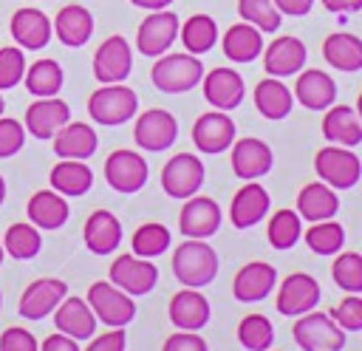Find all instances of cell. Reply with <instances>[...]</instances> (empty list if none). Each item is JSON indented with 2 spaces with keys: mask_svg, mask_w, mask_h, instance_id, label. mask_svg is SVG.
Returning <instances> with one entry per match:
<instances>
[{
  "mask_svg": "<svg viewBox=\"0 0 362 351\" xmlns=\"http://www.w3.org/2000/svg\"><path fill=\"white\" fill-rule=\"evenodd\" d=\"M173 275L181 286L187 289H201L209 286L218 275V252L198 238H187L173 249Z\"/></svg>",
  "mask_w": 362,
  "mask_h": 351,
  "instance_id": "obj_1",
  "label": "cell"
},
{
  "mask_svg": "<svg viewBox=\"0 0 362 351\" xmlns=\"http://www.w3.org/2000/svg\"><path fill=\"white\" fill-rule=\"evenodd\" d=\"M150 79L161 93H187L204 79V62L189 51L161 54L150 68Z\"/></svg>",
  "mask_w": 362,
  "mask_h": 351,
  "instance_id": "obj_2",
  "label": "cell"
},
{
  "mask_svg": "<svg viewBox=\"0 0 362 351\" xmlns=\"http://www.w3.org/2000/svg\"><path fill=\"white\" fill-rule=\"evenodd\" d=\"M139 110V96L133 88L113 82V85H102L90 93L88 99V113L96 125L102 127H116L124 125L127 119H133Z\"/></svg>",
  "mask_w": 362,
  "mask_h": 351,
  "instance_id": "obj_3",
  "label": "cell"
},
{
  "mask_svg": "<svg viewBox=\"0 0 362 351\" xmlns=\"http://www.w3.org/2000/svg\"><path fill=\"white\" fill-rule=\"evenodd\" d=\"M294 343L303 348V351H342L345 348V331L334 323L331 314L325 311H305L297 317L294 328Z\"/></svg>",
  "mask_w": 362,
  "mask_h": 351,
  "instance_id": "obj_4",
  "label": "cell"
},
{
  "mask_svg": "<svg viewBox=\"0 0 362 351\" xmlns=\"http://www.w3.org/2000/svg\"><path fill=\"white\" fill-rule=\"evenodd\" d=\"M314 173L334 190H351L362 178V161L351 147L328 144L314 156Z\"/></svg>",
  "mask_w": 362,
  "mask_h": 351,
  "instance_id": "obj_5",
  "label": "cell"
},
{
  "mask_svg": "<svg viewBox=\"0 0 362 351\" xmlns=\"http://www.w3.org/2000/svg\"><path fill=\"white\" fill-rule=\"evenodd\" d=\"M88 306L93 309L96 320L110 326V328H124L133 317H136V303L130 294H124L119 286H113L110 280H96L88 289Z\"/></svg>",
  "mask_w": 362,
  "mask_h": 351,
  "instance_id": "obj_6",
  "label": "cell"
},
{
  "mask_svg": "<svg viewBox=\"0 0 362 351\" xmlns=\"http://www.w3.org/2000/svg\"><path fill=\"white\" fill-rule=\"evenodd\" d=\"M178 28H181L178 14L170 8H158L141 20V25L136 31V48L144 57H161L178 40Z\"/></svg>",
  "mask_w": 362,
  "mask_h": 351,
  "instance_id": "obj_7",
  "label": "cell"
},
{
  "mask_svg": "<svg viewBox=\"0 0 362 351\" xmlns=\"http://www.w3.org/2000/svg\"><path fill=\"white\" fill-rule=\"evenodd\" d=\"M147 161L141 153L136 150H113L105 159V181L110 190L122 192V195H133L147 184Z\"/></svg>",
  "mask_w": 362,
  "mask_h": 351,
  "instance_id": "obj_8",
  "label": "cell"
},
{
  "mask_svg": "<svg viewBox=\"0 0 362 351\" xmlns=\"http://www.w3.org/2000/svg\"><path fill=\"white\" fill-rule=\"evenodd\" d=\"M107 280L113 286H119L124 294L130 297H141V294H150L158 283V269L156 263H150L147 258H139V255H119L113 263H110V272H107Z\"/></svg>",
  "mask_w": 362,
  "mask_h": 351,
  "instance_id": "obj_9",
  "label": "cell"
},
{
  "mask_svg": "<svg viewBox=\"0 0 362 351\" xmlns=\"http://www.w3.org/2000/svg\"><path fill=\"white\" fill-rule=\"evenodd\" d=\"M204 184V161L192 153H175L161 167V190L170 198H189Z\"/></svg>",
  "mask_w": 362,
  "mask_h": 351,
  "instance_id": "obj_10",
  "label": "cell"
},
{
  "mask_svg": "<svg viewBox=\"0 0 362 351\" xmlns=\"http://www.w3.org/2000/svg\"><path fill=\"white\" fill-rule=\"evenodd\" d=\"M221 207L209 195H189L184 198V207L178 212V229L184 238H198L206 241L221 229Z\"/></svg>",
  "mask_w": 362,
  "mask_h": 351,
  "instance_id": "obj_11",
  "label": "cell"
},
{
  "mask_svg": "<svg viewBox=\"0 0 362 351\" xmlns=\"http://www.w3.org/2000/svg\"><path fill=\"white\" fill-rule=\"evenodd\" d=\"M320 297H322V289L311 275L291 272L277 286V311L283 317H300V314L317 309Z\"/></svg>",
  "mask_w": 362,
  "mask_h": 351,
  "instance_id": "obj_12",
  "label": "cell"
},
{
  "mask_svg": "<svg viewBox=\"0 0 362 351\" xmlns=\"http://www.w3.org/2000/svg\"><path fill=\"white\" fill-rule=\"evenodd\" d=\"M65 294H68L65 280H59V277H37L23 289L17 311L25 320H45L65 300Z\"/></svg>",
  "mask_w": 362,
  "mask_h": 351,
  "instance_id": "obj_13",
  "label": "cell"
},
{
  "mask_svg": "<svg viewBox=\"0 0 362 351\" xmlns=\"http://www.w3.org/2000/svg\"><path fill=\"white\" fill-rule=\"evenodd\" d=\"M133 139L141 150H150V153H161L167 150L175 139H178V122L170 110L164 108H150L144 110L139 119H136V127H133Z\"/></svg>",
  "mask_w": 362,
  "mask_h": 351,
  "instance_id": "obj_14",
  "label": "cell"
},
{
  "mask_svg": "<svg viewBox=\"0 0 362 351\" xmlns=\"http://www.w3.org/2000/svg\"><path fill=\"white\" fill-rule=\"evenodd\" d=\"M130 68H133V51L127 40L122 34L102 40V45L93 54V76L102 85H113V82H124Z\"/></svg>",
  "mask_w": 362,
  "mask_h": 351,
  "instance_id": "obj_15",
  "label": "cell"
},
{
  "mask_svg": "<svg viewBox=\"0 0 362 351\" xmlns=\"http://www.w3.org/2000/svg\"><path fill=\"white\" fill-rule=\"evenodd\" d=\"M305 54H308L305 42L300 37H291V34L274 37L269 45H263V71L269 76H277V79L294 76L303 71Z\"/></svg>",
  "mask_w": 362,
  "mask_h": 351,
  "instance_id": "obj_16",
  "label": "cell"
},
{
  "mask_svg": "<svg viewBox=\"0 0 362 351\" xmlns=\"http://www.w3.org/2000/svg\"><path fill=\"white\" fill-rule=\"evenodd\" d=\"M71 122V105L59 96H40L25 108V133L34 139H54L62 125Z\"/></svg>",
  "mask_w": 362,
  "mask_h": 351,
  "instance_id": "obj_17",
  "label": "cell"
},
{
  "mask_svg": "<svg viewBox=\"0 0 362 351\" xmlns=\"http://www.w3.org/2000/svg\"><path fill=\"white\" fill-rule=\"evenodd\" d=\"M192 142L201 153H223L235 142V122L226 110H206L192 125Z\"/></svg>",
  "mask_w": 362,
  "mask_h": 351,
  "instance_id": "obj_18",
  "label": "cell"
},
{
  "mask_svg": "<svg viewBox=\"0 0 362 351\" xmlns=\"http://www.w3.org/2000/svg\"><path fill=\"white\" fill-rule=\"evenodd\" d=\"M277 286V269L266 260H249L238 269L232 280V294L238 303H260L263 297L272 294Z\"/></svg>",
  "mask_w": 362,
  "mask_h": 351,
  "instance_id": "obj_19",
  "label": "cell"
},
{
  "mask_svg": "<svg viewBox=\"0 0 362 351\" xmlns=\"http://www.w3.org/2000/svg\"><path fill=\"white\" fill-rule=\"evenodd\" d=\"M232 170L238 178L243 181H255V178H263L272 164H274V153L266 142L255 139V136H246V139H238L232 142Z\"/></svg>",
  "mask_w": 362,
  "mask_h": 351,
  "instance_id": "obj_20",
  "label": "cell"
},
{
  "mask_svg": "<svg viewBox=\"0 0 362 351\" xmlns=\"http://www.w3.org/2000/svg\"><path fill=\"white\" fill-rule=\"evenodd\" d=\"M170 323L178 328V331H201L206 323H209V300L204 297L201 289H178L173 297H170Z\"/></svg>",
  "mask_w": 362,
  "mask_h": 351,
  "instance_id": "obj_21",
  "label": "cell"
},
{
  "mask_svg": "<svg viewBox=\"0 0 362 351\" xmlns=\"http://www.w3.org/2000/svg\"><path fill=\"white\" fill-rule=\"evenodd\" d=\"M51 34H54V23L48 20L45 11H40L34 6H23L11 14V37L20 48L40 51L51 42Z\"/></svg>",
  "mask_w": 362,
  "mask_h": 351,
  "instance_id": "obj_22",
  "label": "cell"
},
{
  "mask_svg": "<svg viewBox=\"0 0 362 351\" xmlns=\"http://www.w3.org/2000/svg\"><path fill=\"white\" fill-rule=\"evenodd\" d=\"M201 88H204V99L215 110H235L246 93L243 76L232 68H212L209 74H204Z\"/></svg>",
  "mask_w": 362,
  "mask_h": 351,
  "instance_id": "obj_23",
  "label": "cell"
},
{
  "mask_svg": "<svg viewBox=\"0 0 362 351\" xmlns=\"http://www.w3.org/2000/svg\"><path fill=\"white\" fill-rule=\"evenodd\" d=\"M269 207H272L269 192L257 181H246L229 204V221L235 229H249V226L260 224V218H266Z\"/></svg>",
  "mask_w": 362,
  "mask_h": 351,
  "instance_id": "obj_24",
  "label": "cell"
},
{
  "mask_svg": "<svg viewBox=\"0 0 362 351\" xmlns=\"http://www.w3.org/2000/svg\"><path fill=\"white\" fill-rule=\"evenodd\" d=\"M82 241L93 255H110L122 243V224L110 209H93L82 226Z\"/></svg>",
  "mask_w": 362,
  "mask_h": 351,
  "instance_id": "obj_25",
  "label": "cell"
},
{
  "mask_svg": "<svg viewBox=\"0 0 362 351\" xmlns=\"http://www.w3.org/2000/svg\"><path fill=\"white\" fill-rule=\"evenodd\" d=\"M96 314L82 297H68L54 309V326L57 331L74 337V340H90L96 334Z\"/></svg>",
  "mask_w": 362,
  "mask_h": 351,
  "instance_id": "obj_26",
  "label": "cell"
},
{
  "mask_svg": "<svg viewBox=\"0 0 362 351\" xmlns=\"http://www.w3.org/2000/svg\"><path fill=\"white\" fill-rule=\"evenodd\" d=\"M294 99L308 110H325L337 99V82L320 68L300 71L294 82Z\"/></svg>",
  "mask_w": 362,
  "mask_h": 351,
  "instance_id": "obj_27",
  "label": "cell"
},
{
  "mask_svg": "<svg viewBox=\"0 0 362 351\" xmlns=\"http://www.w3.org/2000/svg\"><path fill=\"white\" fill-rule=\"evenodd\" d=\"M322 136L331 144H342V147L362 144V122H359L356 110L351 105H331V108H325Z\"/></svg>",
  "mask_w": 362,
  "mask_h": 351,
  "instance_id": "obj_28",
  "label": "cell"
},
{
  "mask_svg": "<svg viewBox=\"0 0 362 351\" xmlns=\"http://www.w3.org/2000/svg\"><path fill=\"white\" fill-rule=\"evenodd\" d=\"M54 34L68 48H82L93 34V14L85 6H62L54 20Z\"/></svg>",
  "mask_w": 362,
  "mask_h": 351,
  "instance_id": "obj_29",
  "label": "cell"
},
{
  "mask_svg": "<svg viewBox=\"0 0 362 351\" xmlns=\"http://www.w3.org/2000/svg\"><path fill=\"white\" fill-rule=\"evenodd\" d=\"M96 144H99V136L85 122H68L54 136V153L59 159H79V161H85V159H90L96 153Z\"/></svg>",
  "mask_w": 362,
  "mask_h": 351,
  "instance_id": "obj_30",
  "label": "cell"
},
{
  "mask_svg": "<svg viewBox=\"0 0 362 351\" xmlns=\"http://www.w3.org/2000/svg\"><path fill=\"white\" fill-rule=\"evenodd\" d=\"M339 209V195L325 181H311L297 192V215L305 221H328Z\"/></svg>",
  "mask_w": 362,
  "mask_h": 351,
  "instance_id": "obj_31",
  "label": "cell"
},
{
  "mask_svg": "<svg viewBox=\"0 0 362 351\" xmlns=\"http://www.w3.org/2000/svg\"><path fill=\"white\" fill-rule=\"evenodd\" d=\"M25 215L37 229H59L65 226L71 209H68L65 195H59L57 190H40L28 198Z\"/></svg>",
  "mask_w": 362,
  "mask_h": 351,
  "instance_id": "obj_32",
  "label": "cell"
},
{
  "mask_svg": "<svg viewBox=\"0 0 362 351\" xmlns=\"http://www.w3.org/2000/svg\"><path fill=\"white\" fill-rule=\"evenodd\" d=\"M255 108L263 119H272V122H280L291 113L294 108V93L286 88L283 79L277 76H266L255 85Z\"/></svg>",
  "mask_w": 362,
  "mask_h": 351,
  "instance_id": "obj_33",
  "label": "cell"
},
{
  "mask_svg": "<svg viewBox=\"0 0 362 351\" xmlns=\"http://www.w3.org/2000/svg\"><path fill=\"white\" fill-rule=\"evenodd\" d=\"M322 59L345 74L362 71V37L348 34V31H334L322 42Z\"/></svg>",
  "mask_w": 362,
  "mask_h": 351,
  "instance_id": "obj_34",
  "label": "cell"
},
{
  "mask_svg": "<svg viewBox=\"0 0 362 351\" xmlns=\"http://www.w3.org/2000/svg\"><path fill=\"white\" fill-rule=\"evenodd\" d=\"M48 181L59 195H85L93 187V170L79 159H62L51 167Z\"/></svg>",
  "mask_w": 362,
  "mask_h": 351,
  "instance_id": "obj_35",
  "label": "cell"
},
{
  "mask_svg": "<svg viewBox=\"0 0 362 351\" xmlns=\"http://www.w3.org/2000/svg\"><path fill=\"white\" fill-rule=\"evenodd\" d=\"M221 48L232 62H255L263 51V37L249 23H235L221 37Z\"/></svg>",
  "mask_w": 362,
  "mask_h": 351,
  "instance_id": "obj_36",
  "label": "cell"
},
{
  "mask_svg": "<svg viewBox=\"0 0 362 351\" xmlns=\"http://www.w3.org/2000/svg\"><path fill=\"white\" fill-rule=\"evenodd\" d=\"M25 88L31 96H57L62 82H65V74H62V65L57 59H37L25 68V76H23Z\"/></svg>",
  "mask_w": 362,
  "mask_h": 351,
  "instance_id": "obj_37",
  "label": "cell"
},
{
  "mask_svg": "<svg viewBox=\"0 0 362 351\" xmlns=\"http://www.w3.org/2000/svg\"><path fill=\"white\" fill-rule=\"evenodd\" d=\"M3 249L8 258L14 260H31L40 255L42 249V235L40 229L31 224V221H20V224H11L3 235Z\"/></svg>",
  "mask_w": 362,
  "mask_h": 351,
  "instance_id": "obj_38",
  "label": "cell"
},
{
  "mask_svg": "<svg viewBox=\"0 0 362 351\" xmlns=\"http://www.w3.org/2000/svg\"><path fill=\"white\" fill-rule=\"evenodd\" d=\"M178 37H181L184 48L198 57V54H206V51L215 48V42H218V25H215V20L209 14H192L178 28Z\"/></svg>",
  "mask_w": 362,
  "mask_h": 351,
  "instance_id": "obj_39",
  "label": "cell"
},
{
  "mask_svg": "<svg viewBox=\"0 0 362 351\" xmlns=\"http://www.w3.org/2000/svg\"><path fill=\"white\" fill-rule=\"evenodd\" d=\"M300 238H303V218L297 215V209H277L269 218V224H266V241L272 243V249H277V252L291 249Z\"/></svg>",
  "mask_w": 362,
  "mask_h": 351,
  "instance_id": "obj_40",
  "label": "cell"
},
{
  "mask_svg": "<svg viewBox=\"0 0 362 351\" xmlns=\"http://www.w3.org/2000/svg\"><path fill=\"white\" fill-rule=\"evenodd\" d=\"M170 241H173V238H170V229H167L164 224L147 221V224H141V226L133 232L130 246H133V255L153 260V258H158V255H164V252L170 249Z\"/></svg>",
  "mask_w": 362,
  "mask_h": 351,
  "instance_id": "obj_41",
  "label": "cell"
},
{
  "mask_svg": "<svg viewBox=\"0 0 362 351\" xmlns=\"http://www.w3.org/2000/svg\"><path fill=\"white\" fill-rule=\"evenodd\" d=\"M238 343L246 348V351H269L272 343H274V326L266 314H246L240 323H238Z\"/></svg>",
  "mask_w": 362,
  "mask_h": 351,
  "instance_id": "obj_42",
  "label": "cell"
},
{
  "mask_svg": "<svg viewBox=\"0 0 362 351\" xmlns=\"http://www.w3.org/2000/svg\"><path fill=\"white\" fill-rule=\"evenodd\" d=\"M345 243V229L342 224L337 221H314L308 229H305V246L314 252V255H337Z\"/></svg>",
  "mask_w": 362,
  "mask_h": 351,
  "instance_id": "obj_43",
  "label": "cell"
},
{
  "mask_svg": "<svg viewBox=\"0 0 362 351\" xmlns=\"http://www.w3.org/2000/svg\"><path fill=\"white\" fill-rule=\"evenodd\" d=\"M334 283L348 294H362V255L359 252H342L331 263Z\"/></svg>",
  "mask_w": 362,
  "mask_h": 351,
  "instance_id": "obj_44",
  "label": "cell"
},
{
  "mask_svg": "<svg viewBox=\"0 0 362 351\" xmlns=\"http://www.w3.org/2000/svg\"><path fill=\"white\" fill-rule=\"evenodd\" d=\"M238 11H240L243 23L255 25L260 34L280 28V17L283 14L277 11L274 0H238Z\"/></svg>",
  "mask_w": 362,
  "mask_h": 351,
  "instance_id": "obj_45",
  "label": "cell"
},
{
  "mask_svg": "<svg viewBox=\"0 0 362 351\" xmlns=\"http://www.w3.org/2000/svg\"><path fill=\"white\" fill-rule=\"evenodd\" d=\"M25 76V57L20 45H8L0 48V91L14 88L17 82H23Z\"/></svg>",
  "mask_w": 362,
  "mask_h": 351,
  "instance_id": "obj_46",
  "label": "cell"
},
{
  "mask_svg": "<svg viewBox=\"0 0 362 351\" xmlns=\"http://www.w3.org/2000/svg\"><path fill=\"white\" fill-rule=\"evenodd\" d=\"M334 323L348 334V331H362V297L359 294H345L331 311Z\"/></svg>",
  "mask_w": 362,
  "mask_h": 351,
  "instance_id": "obj_47",
  "label": "cell"
},
{
  "mask_svg": "<svg viewBox=\"0 0 362 351\" xmlns=\"http://www.w3.org/2000/svg\"><path fill=\"white\" fill-rule=\"evenodd\" d=\"M23 144H25V125H20L17 119L0 116V159L17 156Z\"/></svg>",
  "mask_w": 362,
  "mask_h": 351,
  "instance_id": "obj_48",
  "label": "cell"
},
{
  "mask_svg": "<svg viewBox=\"0 0 362 351\" xmlns=\"http://www.w3.org/2000/svg\"><path fill=\"white\" fill-rule=\"evenodd\" d=\"M0 351H40V343L34 340L31 331L11 326L0 334Z\"/></svg>",
  "mask_w": 362,
  "mask_h": 351,
  "instance_id": "obj_49",
  "label": "cell"
},
{
  "mask_svg": "<svg viewBox=\"0 0 362 351\" xmlns=\"http://www.w3.org/2000/svg\"><path fill=\"white\" fill-rule=\"evenodd\" d=\"M161 351H209V345L198 331H175L164 340Z\"/></svg>",
  "mask_w": 362,
  "mask_h": 351,
  "instance_id": "obj_50",
  "label": "cell"
},
{
  "mask_svg": "<svg viewBox=\"0 0 362 351\" xmlns=\"http://www.w3.org/2000/svg\"><path fill=\"white\" fill-rule=\"evenodd\" d=\"M127 348V334L124 328H110L99 337H90L85 351H124Z\"/></svg>",
  "mask_w": 362,
  "mask_h": 351,
  "instance_id": "obj_51",
  "label": "cell"
},
{
  "mask_svg": "<svg viewBox=\"0 0 362 351\" xmlns=\"http://www.w3.org/2000/svg\"><path fill=\"white\" fill-rule=\"evenodd\" d=\"M40 351H79V340L57 331V334H48L42 343H40Z\"/></svg>",
  "mask_w": 362,
  "mask_h": 351,
  "instance_id": "obj_52",
  "label": "cell"
},
{
  "mask_svg": "<svg viewBox=\"0 0 362 351\" xmlns=\"http://www.w3.org/2000/svg\"><path fill=\"white\" fill-rule=\"evenodd\" d=\"M274 6H277V11H280V14L303 17V14H308V11H311L314 0H274Z\"/></svg>",
  "mask_w": 362,
  "mask_h": 351,
  "instance_id": "obj_53",
  "label": "cell"
},
{
  "mask_svg": "<svg viewBox=\"0 0 362 351\" xmlns=\"http://www.w3.org/2000/svg\"><path fill=\"white\" fill-rule=\"evenodd\" d=\"M322 6L334 14H354L362 11V0H322Z\"/></svg>",
  "mask_w": 362,
  "mask_h": 351,
  "instance_id": "obj_54",
  "label": "cell"
},
{
  "mask_svg": "<svg viewBox=\"0 0 362 351\" xmlns=\"http://www.w3.org/2000/svg\"><path fill=\"white\" fill-rule=\"evenodd\" d=\"M130 3L139 8H147V11H158V8H167L173 0H130Z\"/></svg>",
  "mask_w": 362,
  "mask_h": 351,
  "instance_id": "obj_55",
  "label": "cell"
},
{
  "mask_svg": "<svg viewBox=\"0 0 362 351\" xmlns=\"http://www.w3.org/2000/svg\"><path fill=\"white\" fill-rule=\"evenodd\" d=\"M3 201H6V178L0 176V207H3Z\"/></svg>",
  "mask_w": 362,
  "mask_h": 351,
  "instance_id": "obj_56",
  "label": "cell"
},
{
  "mask_svg": "<svg viewBox=\"0 0 362 351\" xmlns=\"http://www.w3.org/2000/svg\"><path fill=\"white\" fill-rule=\"evenodd\" d=\"M354 110H356V116H359V122H362V93L356 96V108H354Z\"/></svg>",
  "mask_w": 362,
  "mask_h": 351,
  "instance_id": "obj_57",
  "label": "cell"
},
{
  "mask_svg": "<svg viewBox=\"0 0 362 351\" xmlns=\"http://www.w3.org/2000/svg\"><path fill=\"white\" fill-rule=\"evenodd\" d=\"M3 258H6V249H3V235H0V263H3Z\"/></svg>",
  "mask_w": 362,
  "mask_h": 351,
  "instance_id": "obj_58",
  "label": "cell"
},
{
  "mask_svg": "<svg viewBox=\"0 0 362 351\" xmlns=\"http://www.w3.org/2000/svg\"><path fill=\"white\" fill-rule=\"evenodd\" d=\"M3 110H6V102H3V96H0V116H3Z\"/></svg>",
  "mask_w": 362,
  "mask_h": 351,
  "instance_id": "obj_59",
  "label": "cell"
},
{
  "mask_svg": "<svg viewBox=\"0 0 362 351\" xmlns=\"http://www.w3.org/2000/svg\"><path fill=\"white\" fill-rule=\"evenodd\" d=\"M0 309H3V294H0Z\"/></svg>",
  "mask_w": 362,
  "mask_h": 351,
  "instance_id": "obj_60",
  "label": "cell"
},
{
  "mask_svg": "<svg viewBox=\"0 0 362 351\" xmlns=\"http://www.w3.org/2000/svg\"><path fill=\"white\" fill-rule=\"evenodd\" d=\"M269 351H272V348H269Z\"/></svg>",
  "mask_w": 362,
  "mask_h": 351,
  "instance_id": "obj_61",
  "label": "cell"
}]
</instances>
